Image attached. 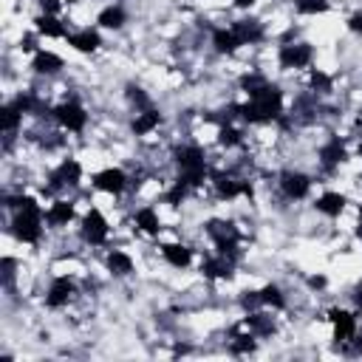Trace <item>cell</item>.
Wrapping results in <instances>:
<instances>
[{
  "label": "cell",
  "instance_id": "6da1fadb",
  "mask_svg": "<svg viewBox=\"0 0 362 362\" xmlns=\"http://www.w3.org/2000/svg\"><path fill=\"white\" fill-rule=\"evenodd\" d=\"M283 90L277 85H266L257 96H249V102L238 105V119L246 124H272L283 116Z\"/></svg>",
  "mask_w": 362,
  "mask_h": 362
},
{
  "label": "cell",
  "instance_id": "7a4b0ae2",
  "mask_svg": "<svg viewBox=\"0 0 362 362\" xmlns=\"http://www.w3.org/2000/svg\"><path fill=\"white\" fill-rule=\"evenodd\" d=\"M82 173H85V170H82L79 158L65 156L54 170H48L42 192H48V195H59V192H65V189H76V187L82 184Z\"/></svg>",
  "mask_w": 362,
  "mask_h": 362
},
{
  "label": "cell",
  "instance_id": "3957f363",
  "mask_svg": "<svg viewBox=\"0 0 362 362\" xmlns=\"http://www.w3.org/2000/svg\"><path fill=\"white\" fill-rule=\"evenodd\" d=\"M209 184H212L218 201H235L240 195L252 198V192H255L249 178H238L235 173H226V170H209Z\"/></svg>",
  "mask_w": 362,
  "mask_h": 362
},
{
  "label": "cell",
  "instance_id": "277c9868",
  "mask_svg": "<svg viewBox=\"0 0 362 362\" xmlns=\"http://www.w3.org/2000/svg\"><path fill=\"white\" fill-rule=\"evenodd\" d=\"M51 119L57 122L59 130L76 133V136L88 127V110H85L76 99H62L59 105H54V107H51Z\"/></svg>",
  "mask_w": 362,
  "mask_h": 362
},
{
  "label": "cell",
  "instance_id": "5b68a950",
  "mask_svg": "<svg viewBox=\"0 0 362 362\" xmlns=\"http://www.w3.org/2000/svg\"><path fill=\"white\" fill-rule=\"evenodd\" d=\"M311 62H314V45L305 40L283 42L277 48V65L283 71H305V68H311Z\"/></svg>",
  "mask_w": 362,
  "mask_h": 362
},
{
  "label": "cell",
  "instance_id": "8992f818",
  "mask_svg": "<svg viewBox=\"0 0 362 362\" xmlns=\"http://www.w3.org/2000/svg\"><path fill=\"white\" fill-rule=\"evenodd\" d=\"M79 235H82V240H85L88 246H105V243H107L110 223H107V218L102 215V209L90 206V209L82 215V221H79Z\"/></svg>",
  "mask_w": 362,
  "mask_h": 362
},
{
  "label": "cell",
  "instance_id": "52a82bcc",
  "mask_svg": "<svg viewBox=\"0 0 362 362\" xmlns=\"http://www.w3.org/2000/svg\"><path fill=\"white\" fill-rule=\"evenodd\" d=\"M328 322L334 325V339L337 345H351L359 328V314L348 311V308H331L328 311Z\"/></svg>",
  "mask_w": 362,
  "mask_h": 362
},
{
  "label": "cell",
  "instance_id": "ba28073f",
  "mask_svg": "<svg viewBox=\"0 0 362 362\" xmlns=\"http://www.w3.org/2000/svg\"><path fill=\"white\" fill-rule=\"evenodd\" d=\"M311 175H305L303 170H283L280 175H277V187H280V192L288 198V201H303V198H308V192H311Z\"/></svg>",
  "mask_w": 362,
  "mask_h": 362
},
{
  "label": "cell",
  "instance_id": "9c48e42d",
  "mask_svg": "<svg viewBox=\"0 0 362 362\" xmlns=\"http://www.w3.org/2000/svg\"><path fill=\"white\" fill-rule=\"evenodd\" d=\"M93 189L107 192V195H122L124 189H130V175L122 167H105L93 175Z\"/></svg>",
  "mask_w": 362,
  "mask_h": 362
},
{
  "label": "cell",
  "instance_id": "30bf717a",
  "mask_svg": "<svg viewBox=\"0 0 362 362\" xmlns=\"http://www.w3.org/2000/svg\"><path fill=\"white\" fill-rule=\"evenodd\" d=\"M76 297V280L68 274H57L45 291V308H65Z\"/></svg>",
  "mask_w": 362,
  "mask_h": 362
},
{
  "label": "cell",
  "instance_id": "8fae6325",
  "mask_svg": "<svg viewBox=\"0 0 362 362\" xmlns=\"http://www.w3.org/2000/svg\"><path fill=\"white\" fill-rule=\"evenodd\" d=\"M348 158V147H345V141L339 139V136H331V139H325L320 147H317V161H320V167L325 170V173H334V170H339V164Z\"/></svg>",
  "mask_w": 362,
  "mask_h": 362
},
{
  "label": "cell",
  "instance_id": "7c38bea8",
  "mask_svg": "<svg viewBox=\"0 0 362 362\" xmlns=\"http://www.w3.org/2000/svg\"><path fill=\"white\" fill-rule=\"evenodd\" d=\"M173 161H175L178 173H184V170H204L206 167V153H204L201 144L189 141V144H178L173 150Z\"/></svg>",
  "mask_w": 362,
  "mask_h": 362
},
{
  "label": "cell",
  "instance_id": "4fadbf2b",
  "mask_svg": "<svg viewBox=\"0 0 362 362\" xmlns=\"http://www.w3.org/2000/svg\"><path fill=\"white\" fill-rule=\"evenodd\" d=\"M76 218V206L71 198H54L45 209V226L48 229H65Z\"/></svg>",
  "mask_w": 362,
  "mask_h": 362
},
{
  "label": "cell",
  "instance_id": "5bb4252c",
  "mask_svg": "<svg viewBox=\"0 0 362 362\" xmlns=\"http://www.w3.org/2000/svg\"><path fill=\"white\" fill-rule=\"evenodd\" d=\"M206 280H232L235 277V260L223 257V255H209L201 260V269H198Z\"/></svg>",
  "mask_w": 362,
  "mask_h": 362
},
{
  "label": "cell",
  "instance_id": "9a60e30c",
  "mask_svg": "<svg viewBox=\"0 0 362 362\" xmlns=\"http://www.w3.org/2000/svg\"><path fill=\"white\" fill-rule=\"evenodd\" d=\"M232 31H235V37L240 40V45H260V42L266 40V28H263V23L255 20V17H240V20H235V23H232Z\"/></svg>",
  "mask_w": 362,
  "mask_h": 362
},
{
  "label": "cell",
  "instance_id": "2e32d148",
  "mask_svg": "<svg viewBox=\"0 0 362 362\" xmlns=\"http://www.w3.org/2000/svg\"><path fill=\"white\" fill-rule=\"evenodd\" d=\"M31 23H34V31H37L40 37H48V40H65V37H68L65 20H59V14H45V11H40Z\"/></svg>",
  "mask_w": 362,
  "mask_h": 362
},
{
  "label": "cell",
  "instance_id": "e0dca14e",
  "mask_svg": "<svg viewBox=\"0 0 362 362\" xmlns=\"http://www.w3.org/2000/svg\"><path fill=\"white\" fill-rule=\"evenodd\" d=\"M65 42H68L74 51H79V54H93V51H99V45H102V34H99V28L85 25V28L68 34Z\"/></svg>",
  "mask_w": 362,
  "mask_h": 362
},
{
  "label": "cell",
  "instance_id": "ac0fdd59",
  "mask_svg": "<svg viewBox=\"0 0 362 362\" xmlns=\"http://www.w3.org/2000/svg\"><path fill=\"white\" fill-rule=\"evenodd\" d=\"M62 68H65L62 57L54 54V51H48V48H40L37 54H31V71L40 74V76H54V74H59Z\"/></svg>",
  "mask_w": 362,
  "mask_h": 362
},
{
  "label": "cell",
  "instance_id": "d6986e66",
  "mask_svg": "<svg viewBox=\"0 0 362 362\" xmlns=\"http://www.w3.org/2000/svg\"><path fill=\"white\" fill-rule=\"evenodd\" d=\"M345 204H348V198L342 192H337V189H325V192H320L314 198V209L320 215H328V218H339L345 212Z\"/></svg>",
  "mask_w": 362,
  "mask_h": 362
},
{
  "label": "cell",
  "instance_id": "ffe728a7",
  "mask_svg": "<svg viewBox=\"0 0 362 362\" xmlns=\"http://www.w3.org/2000/svg\"><path fill=\"white\" fill-rule=\"evenodd\" d=\"M161 110L158 107H144V110H139L136 113V119L130 122V130H133V136H139V139H144V136H150L153 130H158V124H161Z\"/></svg>",
  "mask_w": 362,
  "mask_h": 362
},
{
  "label": "cell",
  "instance_id": "44dd1931",
  "mask_svg": "<svg viewBox=\"0 0 362 362\" xmlns=\"http://www.w3.org/2000/svg\"><path fill=\"white\" fill-rule=\"evenodd\" d=\"M133 226H136V232L158 235V232H161V215H158V209L150 206V204L139 206V209L133 212Z\"/></svg>",
  "mask_w": 362,
  "mask_h": 362
},
{
  "label": "cell",
  "instance_id": "7402d4cb",
  "mask_svg": "<svg viewBox=\"0 0 362 362\" xmlns=\"http://www.w3.org/2000/svg\"><path fill=\"white\" fill-rule=\"evenodd\" d=\"M124 23H127V11L119 3H110V6H105L96 14V25L99 28H107V31H119V28H124Z\"/></svg>",
  "mask_w": 362,
  "mask_h": 362
},
{
  "label": "cell",
  "instance_id": "603a6c76",
  "mask_svg": "<svg viewBox=\"0 0 362 362\" xmlns=\"http://www.w3.org/2000/svg\"><path fill=\"white\" fill-rule=\"evenodd\" d=\"M252 334H257V339H263V337H272L274 331H277V325H274V317L272 314H263V311H249L243 320H240Z\"/></svg>",
  "mask_w": 362,
  "mask_h": 362
},
{
  "label": "cell",
  "instance_id": "cb8c5ba5",
  "mask_svg": "<svg viewBox=\"0 0 362 362\" xmlns=\"http://www.w3.org/2000/svg\"><path fill=\"white\" fill-rule=\"evenodd\" d=\"M161 257L173 269H187L192 263V246H187V243H164L161 246Z\"/></svg>",
  "mask_w": 362,
  "mask_h": 362
},
{
  "label": "cell",
  "instance_id": "d4e9b609",
  "mask_svg": "<svg viewBox=\"0 0 362 362\" xmlns=\"http://www.w3.org/2000/svg\"><path fill=\"white\" fill-rule=\"evenodd\" d=\"M105 269L113 277H127V274H133V257L127 252H122V249H110L105 255Z\"/></svg>",
  "mask_w": 362,
  "mask_h": 362
},
{
  "label": "cell",
  "instance_id": "484cf974",
  "mask_svg": "<svg viewBox=\"0 0 362 362\" xmlns=\"http://www.w3.org/2000/svg\"><path fill=\"white\" fill-rule=\"evenodd\" d=\"M212 48H215L218 54L232 57V54L240 48V40L235 37L232 28H212Z\"/></svg>",
  "mask_w": 362,
  "mask_h": 362
},
{
  "label": "cell",
  "instance_id": "4316f807",
  "mask_svg": "<svg viewBox=\"0 0 362 362\" xmlns=\"http://www.w3.org/2000/svg\"><path fill=\"white\" fill-rule=\"evenodd\" d=\"M204 232L212 238V243L215 240H223V238H240V229L232 221H223V218H209L204 223Z\"/></svg>",
  "mask_w": 362,
  "mask_h": 362
},
{
  "label": "cell",
  "instance_id": "83f0119b",
  "mask_svg": "<svg viewBox=\"0 0 362 362\" xmlns=\"http://www.w3.org/2000/svg\"><path fill=\"white\" fill-rule=\"evenodd\" d=\"M308 90L317 93V96L334 93V76L322 68H308Z\"/></svg>",
  "mask_w": 362,
  "mask_h": 362
},
{
  "label": "cell",
  "instance_id": "f1b7e54d",
  "mask_svg": "<svg viewBox=\"0 0 362 362\" xmlns=\"http://www.w3.org/2000/svg\"><path fill=\"white\" fill-rule=\"evenodd\" d=\"M243 141H246V133H243L240 127H235L232 122H226V124H221V127H218V144H221L223 150L240 147Z\"/></svg>",
  "mask_w": 362,
  "mask_h": 362
},
{
  "label": "cell",
  "instance_id": "f546056e",
  "mask_svg": "<svg viewBox=\"0 0 362 362\" xmlns=\"http://www.w3.org/2000/svg\"><path fill=\"white\" fill-rule=\"evenodd\" d=\"M260 300H263V305H269V308H274V311H283V308L288 305V300H286V294H283V288H280L277 283H266V286L260 288Z\"/></svg>",
  "mask_w": 362,
  "mask_h": 362
},
{
  "label": "cell",
  "instance_id": "4dcf8cb0",
  "mask_svg": "<svg viewBox=\"0 0 362 362\" xmlns=\"http://www.w3.org/2000/svg\"><path fill=\"white\" fill-rule=\"evenodd\" d=\"M238 85H240V90H243L246 96H257V93L269 85V76H266V74H257V71H249V74H243V76L238 79Z\"/></svg>",
  "mask_w": 362,
  "mask_h": 362
},
{
  "label": "cell",
  "instance_id": "1f68e13d",
  "mask_svg": "<svg viewBox=\"0 0 362 362\" xmlns=\"http://www.w3.org/2000/svg\"><path fill=\"white\" fill-rule=\"evenodd\" d=\"M23 110L8 99L6 105H3V133H17L20 127H23Z\"/></svg>",
  "mask_w": 362,
  "mask_h": 362
},
{
  "label": "cell",
  "instance_id": "d6a6232c",
  "mask_svg": "<svg viewBox=\"0 0 362 362\" xmlns=\"http://www.w3.org/2000/svg\"><path fill=\"white\" fill-rule=\"evenodd\" d=\"M328 8H331V0H297V3H294V11H297V14H305V17L325 14Z\"/></svg>",
  "mask_w": 362,
  "mask_h": 362
},
{
  "label": "cell",
  "instance_id": "836d02e7",
  "mask_svg": "<svg viewBox=\"0 0 362 362\" xmlns=\"http://www.w3.org/2000/svg\"><path fill=\"white\" fill-rule=\"evenodd\" d=\"M124 96H127V102L136 107V113H139V110H144V107H153L150 96H147L139 85H127V88H124Z\"/></svg>",
  "mask_w": 362,
  "mask_h": 362
},
{
  "label": "cell",
  "instance_id": "e575fe53",
  "mask_svg": "<svg viewBox=\"0 0 362 362\" xmlns=\"http://www.w3.org/2000/svg\"><path fill=\"white\" fill-rule=\"evenodd\" d=\"M14 269H17V260H14L11 255H6V257L0 260V272H3V286H6V288H11V283H14V274H17Z\"/></svg>",
  "mask_w": 362,
  "mask_h": 362
},
{
  "label": "cell",
  "instance_id": "d590c367",
  "mask_svg": "<svg viewBox=\"0 0 362 362\" xmlns=\"http://www.w3.org/2000/svg\"><path fill=\"white\" fill-rule=\"evenodd\" d=\"M263 305V300H260V291H243L240 294V308L249 314V311H257Z\"/></svg>",
  "mask_w": 362,
  "mask_h": 362
},
{
  "label": "cell",
  "instance_id": "8d00e7d4",
  "mask_svg": "<svg viewBox=\"0 0 362 362\" xmlns=\"http://www.w3.org/2000/svg\"><path fill=\"white\" fill-rule=\"evenodd\" d=\"M345 25H348V31H351V34H359V37H362V8L351 11V14H348V20H345Z\"/></svg>",
  "mask_w": 362,
  "mask_h": 362
},
{
  "label": "cell",
  "instance_id": "74e56055",
  "mask_svg": "<svg viewBox=\"0 0 362 362\" xmlns=\"http://www.w3.org/2000/svg\"><path fill=\"white\" fill-rule=\"evenodd\" d=\"M325 286H328L325 274H311V277H308V288H314V291H322Z\"/></svg>",
  "mask_w": 362,
  "mask_h": 362
},
{
  "label": "cell",
  "instance_id": "f35d334b",
  "mask_svg": "<svg viewBox=\"0 0 362 362\" xmlns=\"http://www.w3.org/2000/svg\"><path fill=\"white\" fill-rule=\"evenodd\" d=\"M354 303H356V314H359V320H362V280H359L356 288H354Z\"/></svg>",
  "mask_w": 362,
  "mask_h": 362
},
{
  "label": "cell",
  "instance_id": "ab89813d",
  "mask_svg": "<svg viewBox=\"0 0 362 362\" xmlns=\"http://www.w3.org/2000/svg\"><path fill=\"white\" fill-rule=\"evenodd\" d=\"M354 351L362 354V328H356V337H354Z\"/></svg>",
  "mask_w": 362,
  "mask_h": 362
},
{
  "label": "cell",
  "instance_id": "60d3db41",
  "mask_svg": "<svg viewBox=\"0 0 362 362\" xmlns=\"http://www.w3.org/2000/svg\"><path fill=\"white\" fill-rule=\"evenodd\" d=\"M232 3H235L238 8H252V6L257 3V0H232Z\"/></svg>",
  "mask_w": 362,
  "mask_h": 362
},
{
  "label": "cell",
  "instance_id": "b9f144b4",
  "mask_svg": "<svg viewBox=\"0 0 362 362\" xmlns=\"http://www.w3.org/2000/svg\"><path fill=\"white\" fill-rule=\"evenodd\" d=\"M65 3H74V0H65Z\"/></svg>",
  "mask_w": 362,
  "mask_h": 362
}]
</instances>
